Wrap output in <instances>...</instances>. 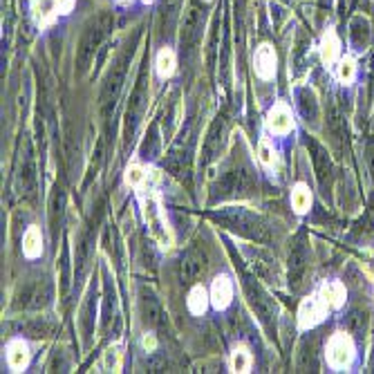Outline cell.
Here are the masks:
<instances>
[{
  "instance_id": "obj_1",
  "label": "cell",
  "mask_w": 374,
  "mask_h": 374,
  "mask_svg": "<svg viewBox=\"0 0 374 374\" xmlns=\"http://www.w3.org/2000/svg\"><path fill=\"white\" fill-rule=\"evenodd\" d=\"M325 354H327V363H330L334 370L349 368V366H352L354 356H356V347H354L352 336L345 334V332L332 334V338L327 341Z\"/></svg>"
},
{
  "instance_id": "obj_20",
  "label": "cell",
  "mask_w": 374,
  "mask_h": 374,
  "mask_svg": "<svg viewBox=\"0 0 374 374\" xmlns=\"http://www.w3.org/2000/svg\"><path fill=\"white\" fill-rule=\"evenodd\" d=\"M144 347H146V349H155V347H157V341H155L153 334H146V336H144Z\"/></svg>"
},
{
  "instance_id": "obj_5",
  "label": "cell",
  "mask_w": 374,
  "mask_h": 374,
  "mask_svg": "<svg viewBox=\"0 0 374 374\" xmlns=\"http://www.w3.org/2000/svg\"><path fill=\"white\" fill-rule=\"evenodd\" d=\"M211 305L215 309H227L231 305V300H233V283H231V278L229 276H218L213 280V285H211Z\"/></svg>"
},
{
  "instance_id": "obj_10",
  "label": "cell",
  "mask_w": 374,
  "mask_h": 374,
  "mask_svg": "<svg viewBox=\"0 0 374 374\" xmlns=\"http://www.w3.org/2000/svg\"><path fill=\"white\" fill-rule=\"evenodd\" d=\"M208 302H211V294L202 287V285H195L191 289L189 298H186V305H189V312L195 314V316H202V314L206 312Z\"/></svg>"
},
{
  "instance_id": "obj_18",
  "label": "cell",
  "mask_w": 374,
  "mask_h": 374,
  "mask_svg": "<svg viewBox=\"0 0 374 374\" xmlns=\"http://www.w3.org/2000/svg\"><path fill=\"white\" fill-rule=\"evenodd\" d=\"M258 155H260V161L265 163L267 168H274L276 166V153H274V148H272V144L267 142V139H262V142H260Z\"/></svg>"
},
{
  "instance_id": "obj_9",
  "label": "cell",
  "mask_w": 374,
  "mask_h": 374,
  "mask_svg": "<svg viewBox=\"0 0 374 374\" xmlns=\"http://www.w3.org/2000/svg\"><path fill=\"white\" fill-rule=\"evenodd\" d=\"M58 14L56 0H32V16L39 25H50Z\"/></svg>"
},
{
  "instance_id": "obj_6",
  "label": "cell",
  "mask_w": 374,
  "mask_h": 374,
  "mask_svg": "<svg viewBox=\"0 0 374 374\" xmlns=\"http://www.w3.org/2000/svg\"><path fill=\"white\" fill-rule=\"evenodd\" d=\"M319 296L323 298V302L330 309H341L345 305V296L347 291L343 287V283H338V280H327V283L321 285L319 289Z\"/></svg>"
},
{
  "instance_id": "obj_4",
  "label": "cell",
  "mask_w": 374,
  "mask_h": 374,
  "mask_svg": "<svg viewBox=\"0 0 374 374\" xmlns=\"http://www.w3.org/2000/svg\"><path fill=\"white\" fill-rule=\"evenodd\" d=\"M294 128V116L285 103H278L267 114V131L274 135H287Z\"/></svg>"
},
{
  "instance_id": "obj_21",
  "label": "cell",
  "mask_w": 374,
  "mask_h": 374,
  "mask_svg": "<svg viewBox=\"0 0 374 374\" xmlns=\"http://www.w3.org/2000/svg\"><path fill=\"white\" fill-rule=\"evenodd\" d=\"M142 3H146V5H150V3H155V0H142Z\"/></svg>"
},
{
  "instance_id": "obj_16",
  "label": "cell",
  "mask_w": 374,
  "mask_h": 374,
  "mask_svg": "<svg viewBox=\"0 0 374 374\" xmlns=\"http://www.w3.org/2000/svg\"><path fill=\"white\" fill-rule=\"evenodd\" d=\"M354 74H356V61L352 56H343L341 61H338V65H336L338 81H341V84H349V81L354 79Z\"/></svg>"
},
{
  "instance_id": "obj_14",
  "label": "cell",
  "mask_w": 374,
  "mask_h": 374,
  "mask_svg": "<svg viewBox=\"0 0 374 374\" xmlns=\"http://www.w3.org/2000/svg\"><path fill=\"white\" fill-rule=\"evenodd\" d=\"M291 206H294L296 213H307L312 206V191L307 184H296L294 191H291Z\"/></svg>"
},
{
  "instance_id": "obj_8",
  "label": "cell",
  "mask_w": 374,
  "mask_h": 374,
  "mask_svg": "<svg viewBox=\"0 0 374 374\" xmlns=\"http://www.w3.org/2000/svg\"><path fill=\"white\" fill-rule=\"evenodd\" d=\"M321 56L327 65H334L341 56V39L336 36V32L330 27L321 39Z\"/></svg>"
},
{
  "instance_id": "obj_12",
  "label": "cell",
  "mask_w": 374,
  "mask_h": 374,
  "mask_svg": "<svg viewBox=\"0 0 374 374\" xmlns=\"http://www.w3.org/2000/svg\"><path fill=\"white\" fill-rule=\"evenodd\" d=\"M155 67H157V74L161 79H171L175 74V67H178V58H175V52L171 48L159 50V54L155 58Z\"/></svg>"
},
{
  "instance_id": "obj_7",
  "label": "cell",
  "mask_w": 374,
  "mask_h": 374,
  "mask_svg": "<svg viewBox=\"0 0 374 374\" xmlns=\"http://www.w3.org/2000/svg\"><path fill=\"white\" fill-rule=\"evenodd\" d=\"M7 363L14 372H20V370L27 368V363H29V347H27L25 341L16 338V341H11L7 345Z\"/></svg>"
},
{
  "instance_id": "obj_11",
  "label": "cell",
  "mask_w": 374,
  "mask_h": 374,
  "mask_svg": "<svg viewBox=\"0 0 374 374\" xmlns=\"http://www.w3.org/2000/svg\"><path fill=\"white\" fill-rule=\"evenodd\" d=\"M22 253H25L27 258H39L43 253V236L39 227L27 229L25 238H22Z\"/></svg>"
},
{
  "instance_id": "obj_13",
  "label": "cell",
  "mask_w": 374,
  "mask_h": 374,
  "mask_svg": "<svg viewBox=\"0 0 374 374\" xmlns=\"http://www.w3.org/2000/svg\"><path fill=\"white\" fill-rule=\"evenodd\" d=\"M251 363H253V356L249 352V347L247 345H236L233 347V352H231V370L233 372H249L251 370Z\"/></svg>"
},
{
  "instance_id": "obj_2",
  "label": "cell",
  "mask_w": 374,
  "mask_h": 374,
  "mask_svg": "<svg viewBox=\"0 0 374 374\" xmlns=\"http://www.w3.org/2000/svg\"><path fill=\"white\" fill-rule=\"evenodd\" d=\"M327 307L321 296H309L300 302L298 307V327L300 330H312V327H316L327 314Z\"/></svg>"
},
{
  "instance_id": "obj_3",
  "label": "cell",
  "mask_w": 374,
  "mask_h": 374,
  "mask_svg": "<svg viewBox=\"0 0 374 374\" xmlns=\"http://www.w3.org/2000/svg\"><path fill=\"white\" fill-rule=\"evenodd\" d=\"M253 65H255V74L262 81H272L276 76V67H278V56L276 50L269 43H262L253 56Z\"/></svg>"
},
{
  "instance_id": "obj_15",
  "label": "cell",
  "mask_w": 374,
  "mask_h": 374,
  "mask_svg": "<svg viewBox=\"0 0 374 374\" xmlns=\"http://www.w3.org/2000/svg\"><path fill=\"white\" fill-rule=\"evenodd\" d=\"M148 180V168L142 166L139 161L128 163L126 168V184L133 186V189H139V186H144V182Z\"/></svg>"
},
{
  "instance_id": "obj_19",
  "label": "cell",
  "mask_w": 374,
  "mask_h": 374,
  "mask_svg": "<svg viewBox=\"0 0 374 374\" xmlns=\"http://www.w3.org/2000/svg\"><path fill=\"white\" fill-rule=\"evenodd\" d=\"M74 3H76V0H56L58 11H61V14H69L72 7H74Z\"/></svg>"
},
{
  "instance_id": "obj_17",
  "label": "cell",
  "mask_w": 374,
  "mask_h": 374,
  "mask_svg": "<svg viewBox=\"0 0 374 374\" xmlns=\"http://www.w3.org/2000/svg\"><path fill=\"white\" fill-rule=\"evenodd\" d=\"M121 345H112L106 349V354H103V366H106L108 370L112 372H119L121 368Z\"/></svg>"
}]
</instances>
